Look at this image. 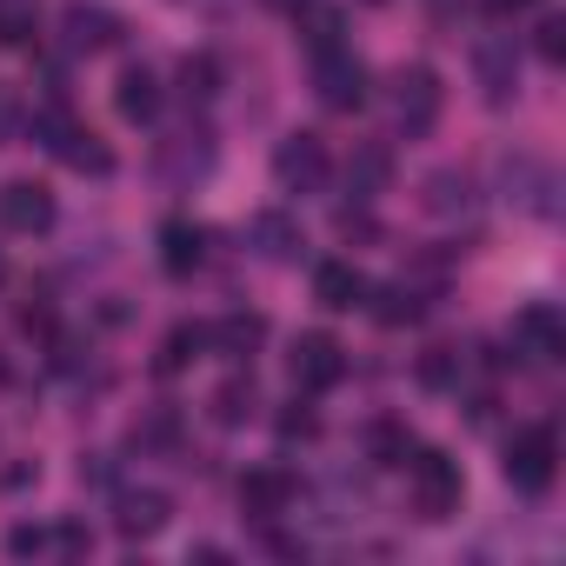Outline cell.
Instances as JSON below:
<instances>
[{
    "mask_svg": "<svg viewBox=\"0 0 566 566\" xmlns=\"http://www.w3.org/2000/svg\"><path fill=\"white\" fill-rule=\"evenodd\" d=\"M28 127H34V140H41L54 160H67L74 174H94V180H101V174H114V154H107V147H101V140H94V134L61 107V101H54V107H34V114H28Z\"/></svg>",
    "mask_w": 566,
    "mask_h": 566,
    "instance_id": "7a4b0ae2",
    "label": "cell"
},
{
    "mask_svg": "<svg viewBox=\"0 0 566 566\" xmlns=\"http://www.w3.org/2000/svg\"><path fill=\"white\" fill-rule=\"evenodd\" d=\"M253 407H260V394H253V380H247V374H233V380H220V387L207 394V413H213L220 427H247V420H253Z\"/></svg>",
    "mask_w": 566,
    "mask_h": 566,
    "instance_id": "7402d4cb",
    "label": "cell"
},
{
    "mask_svg": "<svg viewBox=\"0 0 566 566\" xmlns=\"http://www.w3.org/2000/svg\"><path fill=\"white\" fill-rule=\"evenodd\" d=\"M473 74H480V94L493 107H506L520 94V54H513V41H480L473 48Z\"/></svg>",
    "mask_w": 566,
    "mask_h": 566,
    "instance_id": "4fadbf2b",
    "label": "cell"
},
{
    "mask_svg": "<svg viewBox=\"0 0 566 566\" xmlns=\"http://www.w3.org/2000/svg\"><path fill=\"white\" fill-rule=\"evenodd\" d=\"M413 374H420V387H433V394H447V387H460V374H467V360H460L453 347H427Z\"/></svg>",
    "mask_w": 566,
    "mask_h": 566,
    "instance_id": "f1b7e54d",
    "label": "cell"
},
{
    "mask_svg": "<svg viewBox=\"0 0 566 566\" xmlns=\"http://www.w3.org/2000/svg\"><path fill=\"white\" fill-rule=\"evenodd\" d=\"M200 347H207V327L180 321V327L160 340V360H154V374H180V367H193V360H200Z\"/></svg>",
    "mask_w": 566,
    "mask_h": 566,
    "instance_id": "d4e9b609",
    "label": "cell"
},
{
    "mask_svg": "<svg viewBox=\"0 0 566 566\" xmlns=\"http://www.w3.org/2000/svg\"><path fill=\"white\" fill-rule=\"evenodd\" d=\"M387 180H394V154L387 147H354V160H347V193L354 200H374V193H387Z\"/></svg>",
    "mask_w": 566,
    "mask_h": 566,
    "instance_id": "44dd1931",
    "label": "cell"
},
{
    "mask_svg": "<svg viewBox=\"0 0 566 566\" xmlns=\"http://www.w3.org/2000/svg\"><path fill=\"white\" fill-rule=\"evenodd\" d=\"M61 28H67V48H74V54H101V48H114V41H120V14L94 8V0H67Z\"/></svg>",
    "mask_w": 566,
    "mask_h": 566,
    "instance_id": "5bb4252c",
    "label": "cell"
},
{
    "mask_svg": "<svg viewBox=\"0 0 566 566\" xmlns=\"http://www.w3.org/2000/svg\"><path fill=\"white\" fill-rule=\"evenodd\" d=\"M420 314H427V301H420V294L407 287V280H394V287H380V307H374V321H380V327H413Z\"/></svg>",
    "mask_w": 566,
    "mask_h": 566,
    "instance_id": "4316f807",
    "label": "cell"
},
{
    "mask_svg": "<svg viewBox=\"0 0 566 566\" xmlns=\"http://www.w3.org/2000/svg\"><path fill=\"white\" fill-rule=\"evenodd\" d=\"M367 453H374V467H407V453H413V433H407L400 420H374V433H367Z\"/></svg>",
    "mask_w": 566,
    "mask_h": 566,
    "instance_id": "83f0119b",
    "label": "cell"
},
{
    "mask_svg": "<svg viewBox=\"0 0 566 566\" xmlns=\"http://www.w3.org/2000/svg\"><path fill=\"white\" fill-rule=\"evenodd\" d=\"M506 180H520V200L553 220V193H559V187H553V167H539V160H506Z\"/></svg>",
    "mask_w": 566,
    "mask_h": 566,
    "instance_id": "cb8c5ba5",
    "label": "cell"
},
{
    "mask_svg": "<svg viewBox=\"0 0 566 566\" xmlns=\"http://www.w3.org/2000/svg\"><path fill=\"white\" fill-rule=\"evenodd\" d=\"M314 301H321L327 314H354V307L374 301V287H367V273H360L354 260H321V266H314Z\"/></svg>",
    "mask_w": 566,
    "mask_h": 566,
    "instance_id": "8fae6325",
    "label": "cell"
},
{
    "mask_svg": "<svg viewBox=\"0 0 566 566\" xmlns=\"http://www.w3.org/2000/svg\"><path fill=\"white\" fill-rule=\"evenodd\" d=\"M174 440H180V413H174V407H154L147 420H134V447H140V453L174 447Z\"/></svg>",
    "mask_w": 566,
    "mask_h": 566,
    "instance_id": "4dcf8cb0",
    "label": "cell"
},
{
    "mask_svg": "<svg viewBox=\"0 0 566 566\" xmlns=\"http://www.w3.org/2000/svg\"><path fill=\"white\" fill-rule=\"evenodd\" d=\"M500 473H506L513 493H546L553 473H559V433H553V427H520V433L506 440Z\"/></svg>",
    "mask_w": 566,
    "mask_h": 566,
    "instance_id": "3957f363",
    "label": "cell"
},
{
    "mask_svg": "<svg viewBox=\"0 0 566 566\" xmlns=\"http://www.w3.org/2000/svg\"><path fill=\"white\" fill-rule=\"evenodd\" d=\"M41 41V0H0V48L28 54Z\"/></svg>",
    "mask_w": 566,
    "mask_h": 566,
    "instance_id": "603a6c76",
    "label": "cell"
},
{
    "mask_svg": "<svg viewBox=\"0 0 566 566\" xmlns=\"http://www.w3.org/2000/svg\"><path fill=\"white\" fill-rule=\"evenodd\" d=\"M294 500H301L294 467L266 460V467H247V473H240V513H247V520H280V513H294Z\"/></svg>",
    "mask_w": 566,
    "mask_h": 566,
    "instance_id": "ba28073f",
    "label": "cell"
},
{
    "mask_svg": "<svg viewBox=\"0 0 566 566\" xmlns=\"http://www.w3.org/2000/svg\"><path fill=\"white\" fill-rule=\"evenodd\" d=\"M493 14H526V8H539V0H486Z\"/></svg>",
    "mask_w": 566,
    "mask_h": 566,
    "instance_id": "8d00e7d4",
    "label": "cell"
},
{
    "mask_svg": "<svg viewBox=\"0 0 566 566\" xmlns=\"http://www.w3.org/2000/svg\"><path fill=\"white\" fill-rule=\"evenodd\" d=\"M266 8H301V0H266Z\"/></svg>",
    "mask_w": 566,
    "mask_h": 566,
    "instance_id": "74e56055",
    "label": "cell"
},
{
    "mask_svg": "<svg viewBox=\"0 0 566 566\" xmlns=\"http://www.w3.org/2000/svg\"><path fill=\"white\" fill-rule=\"evenodd\" d=\"M0 280H8V260H0Z\"/></svg>",
    "mask_w": 566,
    "mask_h": 566,
    "instance_id": "ab89813d",
    "label": "cell"
},
{
    "mask_svg": "<svg viewBox=\"0 0 566 566\" xmlns=\"http://www.w3.org/2000/svg\"><path fill=\"white\" fill-rule=\"evenodd\" d=\"M200 260H207V233H200L193 220H167V227H160V266H167L174 280H187Z\"/></svg>",
    "mask_w": 566,
    "mask_h": 566,
    "instance_id": "ac0fdd59",
    "label": "cell"
},
{
    "mask_svg": "<svg viewBox=\"0 0 566 566\" xmlns=\"http://www.w3.org/2000/svg\"><path fill=\"white\" fill-rule=\"evenodd\" d=\"M513 354L533 360V367H553V360L566 354V314H559L553 301H526V307L513 314Z\"/></svg>",
    "mask_w": 566,
    "mask_h": 566,
    "instance_id": "8992f818",
    "label": "cell"
},
{
    "mask_svg": "<svg viewBox=\"0 0 566 566\" xmlns=\"http://www.w3.org/2000/svg\"><path fill=\"white\" fill-rule=\"evenodd\" d=\"M48 546H61L67 559H81V553H94V533H87V526H74V520H61V526L48 533Z\"/></svg>",
    "mask_w": 566,
    "mask_h": 566,
    "instance_id": "d6a6232c",
    "label": "cell"
},
{
    "mask_svg": "<svg viewBox=\"0 0 566 566\" xmlns=\"http://www.w3.org/2000/svg\"><path fill=\"white\" fill-rule=\"evenodd\" d=\"M247 247L260 253V260H273V266H287V260H301V220L294 213H280V207H266V213H253L247 220Z\"/></svg>",
    "mask_w": 566,
    "mask_h": 566,
    "instance_id": "7c38bea8",
    "label": "cell"
},
{
    "mask_svg": "<svg viewBox=\"0 0 566 566\" xmlns=\"http://www.w3.org/2000/svg\"><path fill=\"white\" fill-rule=\"evenodd\" d=\"M273 180H280V193H321V180H327V147H321V134H287L273 147Z\"/></svg>",
    "mask_w": 566,
    "mask_h": 566,
    "instance_id": "9c48e42d",
    "label": "cell"
},
{
    "mask_svg": "<svg viewBox=\"0 0 566 566\" xmlns=\"http://www.w3.org/2000/svg\"><path fill=\"white\" fill-rule=\"evenodd\" d=\"M420 207H427L433 220H460V213H473V174H460V167H433V174L420 180Z\"/></svg>",
    "mask_w": 566,
    "mask_h": 566,
    "instance_id": "9a60e30c",
    "label": "cell"
},
{
    "mask_svg": "<svg viewBox=\"0 0 566 566\" xmlns=\"http://www.w3.org/2000/svg\"><path fill=\"white\" fill-rule=\"evenodd\" d=\"M321 433V420L307 413V407H287V413H280V440H314Z\"/></svg>",
    "mask_w": 566,
    "mask_h": 566,
    "instance_id": "d590c367",
    "label": "cell"
},
{
    "mask_svg": "<svg viewBox=\"0 0 566 566\" xmlns=\"http://www.w3.org/2000/svg\"><path fill=\"white\" fill-rule=\"evenodd\" d=\"M180 94L187 101H213L220 94V61L213 54H187L180 61Z\"/></svg>",
    "mask_w": 566,
    "mask_h": 566,
    "instance_id": "f546056e",
    "label": "cell"
},
{
    "mask_svg": "<svg viewBox=\"0 0 566 566\" xmlns=\"http://www.w3.org/2000/svg\"><path fill=\"white\" fill-rule=\"evenodd\" d=\"M407 493H413V513H420V520H453L460 500H467V473H460L453 453L413 447V453H407Z\"/></svg>",
    "mask_w": 566,
    "mask_h": 566,
    "instance_id": "6da1fadb",
    "label": "cell"
},
{
    "mask_svg": "<svg viewBox=\"0 0 566 566\" xmlns=\"http://www.w3.org/2000/svg\"><path fill=\"white\" fill-rule=\"evenodd\" d=\"M0 227L8 233H48L54 227V193L41 180H8L0 187Z\"/></svg>",
    "mask_w": 566,
    "mask_h": 566,
    "instance_id": "30bf717a",
    "label": "cell"
},
{
    "mask_svg": "<svg viewBox=\"0 0 566 566\" xmlns=\"http://www.w3.org/2000/svg\"><path fill=\"white\" fill-rule=\"evenodd\" d=\"M114 107H120V120L147 127V120L160 114V81H154V67H127L120 87H114Z\"/></svg>",
    "mask_w": 566,
    "mask_h": 566,
    "instance_id": "d6986e66",
    "label": "cell"
},
{
    "mask_svg": "<svg viewBox=\"0 0 566 566\" xmlns=\"http://www.w3.org/2000/svg\"><path fill=\"white\" fill-rule=\"evenodd\" d=\"M533 48H539V61H566V21H539V34H533Z\"/></svg>",
    "mask_w": 566,
    "mask_h": 566,
    "instance_id": "836d02e7",
    "label": "cell"
},
{
    "mask_svg": "<svg viewBox=\"0 0 566 566\" xmlns=\"http://www.w3.org/2000/svg\"><path fill=\"white\" fill-rule=\"evenodd\" d=\"M433 8H453V0H433Z\"/></svg>",
    "mask_w": 566,
    "mask_h": 566,
    "instance_id": "f35d334b",
    "label": "cell"
},
{
    "mask_svg": "<svg viewBox=\"0 0 566 566\" xmlns=\"http://www.w3.org/2000/svg\"><path fill=\"white\" fill-rule=\"evenodd\" d=\"M8 553H14V559L48 553V526H14V533H8Z\"/></svg>",
    "mask_w": 566,
    "mask_h": 566,
    "instance_id": "e575fe53",
    "label": "cell"
},
{
    "mask_svg": "<svg viewBox=\"0 0 566 566\" xmlns=\"http://www.w3.org/2000/svg\"><path fill=\"white\" fill-rule=\"evenodd\" d=\"M207 167H213V134H200V127H193V134H174V140L160 147V174H167L174 187L200 180Z\"/></svg>",
    "mask_w": 566,
    "mask_h": 566,
    "instance_id": "e0dca14e",
    "label": "cell"
},
{
    "mask_svg": "<svg viewBox=\"0 0 566 566\" xmlns=\"http://www.w3.org/2000/svg\"><path fill=\"white\" fill-rule=\"evenodd\" d=\"M21 127H28V101H21L8 81H0V147H14V140H21Z\"/></svg>",
    "mask_w": 566,
    "mask_h": 566,
    "instance_id": "1f68e13d",
    "label": "cell"
},
{
    "mask_svg": "<svg viewBox=\"0 0 566 566\" xmlns=\"http://www.w3.org/2000/svg\"><path fill=\"white\" fill-rule=\"evenodd\" d=\"M167 520H174V500H167V493H154V486H140V493H120V513H114L120 539H154Z\"/></svg>",
    "mask_w": 566,
    "mask_h": 566,
    "instance_id": "2e32d148",
    "label": "cell"
},
{
    "mask_svg": "<svg viewBox=\"0 0 566 566\" xmlns=\"http://www.w3.org/2000/svg\"><path fill=\"white\" fill-rule=\"evenodd\" d=\"M260 340H266V321H260V314H227V321L207 327V347L227 354V360H253Z\"/></svg>",
    "mask_w": 566,
    "mask_h": 566,
    "instance_id": "ffe728a7",
    "label": "cell"
},
{
    "mask_svg": "<svg viewBox=\"0 0 566 566\" xmlns=\"http://www.w3.org/2000/svg\"><path fill=\"white\" fill-rule=\"evenodd\" d=\"M287 374H294L301 394H327V387L347 380V347H340L334 334H301V340L287 347Z\"/></svg>",
    "mask_w": 566,
    "mask_h": 566,
    "instance_id": "52a82bcc",
    "label": "cell"
},
{
    "mask_svg": "<svg viewBox=\"0 0 566 566\" xmlns=\"http://www.w3.org/2000/svg\"><path fill=\"white\" fill-rule=\"evenodd\" d=\"M294 21H301V41H307L314 54L340 48V8H314V0H301V8H294Z\"/></svg>",
    "mask_w": 566,
    "mask_h": 566,
    "instance_id": "484cf974",
    "label": "cell"
},
{
    "mask_svg": "<svg viewBox=\"0 0 566 566\" xmlns=\"http://www.w3.org/2000/svg\"><path fill=\"white\" fill-rule=\"evenodd\" d=\"M314 94H321L327 114H360L367 107V61L347 54V48L314 54Z\"/></svg>",
    "mask_w": 566,
    "mask_h": 566,
    "instance_id": "5b68a950",
    "label": "cell"
},
{
    "mask_svg": "<svg viewBox=\"0 0 566 566\" xmlns=\"http://www.w3.org/2000/svg\"><path fill=\"white\" fill-rule=\"evenodd\" d=\"M387 101H394V127L400 134H433V120L447 107V87H440L433 67H400L394 87H387Z\"/></svg>",
    "mask_w": 566,
    "mask_h": 566,
    "instance_id": "277c9868",
    "label": "cell"
}]
</instances>
